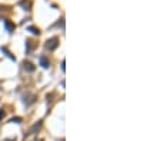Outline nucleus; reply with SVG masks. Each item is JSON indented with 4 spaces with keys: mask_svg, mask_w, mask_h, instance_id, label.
<instances>
[{
    "mask_svg": "<svg viewBox=\"0 0 143 141\" xmlns=\"http://www.w3.org/2000/svg\"><path fill=\"white\" fill-rule=\"evenodd\" d=\"M10 123H22V118L20 117H14V118L10 120Z\"/></svg>",
    "mask_w": 143,
    "mask_h": 141,
    "instance_id": "1a4fd4ad",
    "label": "nucleus"
},
{
    "mask_svg": "<svg viewBox=\"0 0 143 141\" xmlns=\"http://www.w3.org/2000/svg\"><path fill=\"white\" fill-rule=\"evenodd\" d=\"M4 27H6V30H7L9 33L14 32V24H13L10 20H4Z\"/></svg>",
    "mask_w": 143,
    "mask_h": 141,
    "instance_id": "f03ea898",
    "label": "nucleus"
},
{
    "mask_svg": "<svg viewBox=\"0 0 143 141\" xmlns=\"http://www.w3.org/2000/svg\"><path fill=\"white\" fill-rule=\"evenodd\" d=\"M57 46H59V39H57V37H53V39H50V40H47L46 49L50 50V51H53V50L56 49Z\"/></svg>",
    "mask_w": 143,
    "mask_h": 141,
    "instance_id": "f257e3e1",
    "label": "nucleus"
},
{
    "mask_svg": "<svg viewBox=\"0 0 143 141\" xmlns=\"http://www.w3.org/2000/svg\"><path fill=\"white\" fill-rule=\"evenodd\" d=\"M42 127V121H39V123H36V124L33 125V128H32V133H34V131H37L39 128Z\"/></svg>",
    "mask_w": 143,
    "mask_h": 141,
    "instance_id": "6e6552de",
    "label": "nucleus"
},
{
    "mask_svg": "<svg viewBox=\"0 0 143 141\" xmlns=\"http://www.w3.org/2000/svg\"><path fill=\"white\" fill-rule=\"evenodd\" d=\"M1 51H3V53H6V56H7V57H10L12 60H16V58H14V56H13V54H12V53H10V51L6 49V47H1Z\"/></svg>",
    "mask_w": 143,
    "mask_h": 141,
    "instance_id": "0eeeda50",
    "label": "nucleus"
},
{
    "mask_svg": "<svg viewBox=\"0 0 143 141\" xmlns=\"http://www.w3.org/2000/svg\"><path fill=\"white\" fill-rule=\"evenodd\" d=\"M39 60H40V66H42L43 68H47V67H49V64H50V63H49V60L44 57V56H42Z\"/></svg>",
    "mask_w": 143,
    "mask_h": 141,
    "instance_id": "7ed1b4c3",
    "label": "nucleus"
},
{
    "mask_svg": "<svg viewBox=\"0 0 143 141\" xmlns=\"http://www.w3.org/2000/svg\"><path fill=\"white\" fill-rule=\"evenodd\" d=\"M3 117H4V111H3V110H0V120H1Z\"/></svg>",
    "mask_w": 143,
    "mask_h": 141,
    "instance_id": "9d476101",
    "label": "nucleus"
},
{
    "mask_svg": "<svg viewBox=\"0 0 143 141\" xmlns=\"http://www.w3.org/2000/svg\"><path fill=\"white\" fill-rule=\"evenodd\" d=\"M27 30H29V32H32L33 34H37V36L40 34V30H39L37 27H34V26H29V27H27Z\"/></svg>",
    "mask_w": 143,
    "mask_h": 141,
    "instance_id": "423d86ee",
    "label": "nucleus"
},
{
    "mask_svg": "<svg viewBox=\"0 0 143 141\" xmlns=\"http://www.w3.org/2000/svg\"><path fill=\"white\" fill-rule=\"evenodd\" d=\"M39 141H43V140H39Z\"/></svg>",
    "mask_w": 143,
    "mask_h": 141,
    "instance_id": "9b49d317",
    "label": "nucleus"
},
{
    "mask_svg": "<svg viewBox=\"0 0 143 141\" xmlns=\"http://www.w3.org/2000/svg\"><path fill=\"white\" fill-rule=\"evenodd\" d=\"M19 4H20V6H23L25 10H30V6H32V3H30V1H26V0H22Z\"/></svg>",
    "mask_w": 143,
    "mask_h": 141,
    "instance_id": "39448f33",
    "label": "nucleus"
},
{
    "mask_svg": "<svg viewBox=\"0 0 143 141\" xmlns=\"http://www.w3.org/2000/svg\"><path fill=\"white\" fill-rule=\"evenodd\" d=\"M23 66H25V68L27 70V71H30V73H32V71H34V68H36V67H34L33 64L30 63V61H25V63H23Z\"/></svg>",
    "mask_w": 143,
    "mask_h": 141,
    "instance_id": "20e7f679",
    "label": "nucleus"
}]
</instances>
